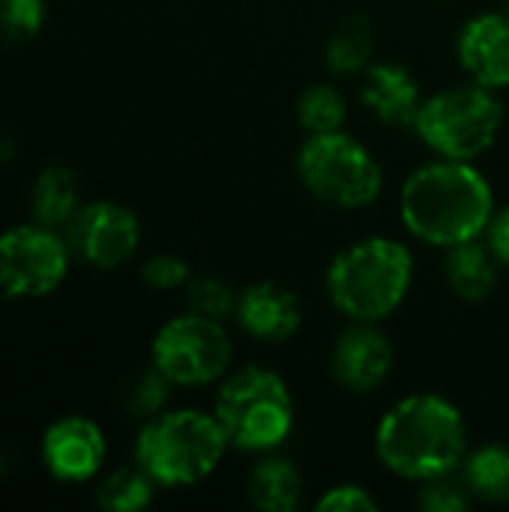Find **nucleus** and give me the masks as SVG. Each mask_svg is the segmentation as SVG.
<instances>
[{
  "label": "nucleus",
  "mask_w": 509,
  "mask_h": 512,
  "mask_svg": "<svg viewBox=\"0 0 509 512\" xmlns=\"http://www.w3.org/2000/svg\"><path fill=\"white\" fill-rule=\"evenodd\" d=\"M399 216L417 240L450 249L486 234L495 192L474 162L441 156L402 183Z\"/></svg>",
  "instance_id": "obj_1"
},
{
  "label": "nucleus",
  "mask_w": 509,
  "mask_h": 512,
  "mask_svg": "<svg viewBox=\"0 0 509 512\" xmlns=\"http://www.w3.org/2000/svg\"><path fill=\"white\" fill-rule=\"evenodd\" d=\"M375 453L396 477L429 483L453 474L468 453L462 411L435 393L399 399L378 423Z\"/></svg>",
  "instance_id": "obj_2"
},
{
  "label": "nucleus",
  "mask_w": 509,
  "mask_h": 512,
  "mask_svg": "<svg viewBox=\"0 0 509 512\" xmlns=\"http://www.w3.org/2000/svg\"><path fill=\"white\" fill-rule=\"evenodd\" d=\"M411 279L414 258L405 243L363 237L330 261L327 294L351 321H381L405 303Z\"/></svg>",
  "instance_id": "obj_3"
},
{
  "label": "nucleus",
  "mask_w": 509,
  "mask_h": 512,
  "mask_svg": "<svg viewBox=\"0 0 509 512\" xmlns=\"http://www.w3.org/2000/svg\"><path fill=\"white\" fill-rule=\"evenodd\" d=\"M228 447L231 444L213 414L192 408L159 411L138 432L135 462L156 480V486L174 489L207 480Z\"/></svg>",
  "instance_id": "obj_4"
},
{
  "label": "nucleus",
  "mask_w": 509,
  "mask_h": 512,
  "mask_svg": "<svg viewBox=\"0 0 509 512\" xmlns=\"http://www.w3.org/2000/svg\"><path fill=\"white\" fill-rule=\"evenodd\" d=\"M213 417L234 450L267 453L291 435L294 402L276 372L246 366L222 381Z\"/></svg>",
  "instance_id": "obj_5"
},
{
  "label": "nucleus",
  "mask_w": 509,
  "mask_h": 512,
  "mask_svg": "<svg viewBox=\"0 0 509 512\" xmlns=\"http://www.w3.org/2000/svg\"><path fill=\"white\" fill-rule=\"evenodd\" d=\"M504 108L495 90L483 84H459L423 99L414 129L444 159L474 162L501 132Z\"/></svg>",
  "instance_id": "obj_6"
},
{
  "label": "nucleus",
  "mask_w": 509,
  "mask_h": 512,
  "mask_svg": "<svg viewBox=\"0 0 509 512\" xmlns=\"http://www.w3.org/2000/svg\"><path fill=\"white\" fill-rule=\"evenodd\" d=\"M300 177L306 189L330 207L363 210L378 201L384 189V171L366 144L339 132L309 135L300 159Z\"/></svg>",
  "instance_id": "obj_7"
},
{
  "label": "nucleus",
  "mask_w": 509,
  "mask_h": 512,
  "mask_svg": "<svg viewBox=\"0 0 509 512\" xmlns=\"http://www.w3.org/2000/svg\"><path fill=\"white\" fill-rule=\"evenodd\" d=\"M150 363L174 387H204L225 378L231 366V339L222 321L186 312L159 327L150 345Z\"/></svg>",
  "instance_id": "obj_8"
},
{
  "label": "nucleus",
  "mask_w": 509,
  "mask_h": 512,
  "mask_svg": "<svg viewBox=\"0 0 509 512\" xmlns=\"http://www.w3.org/2000/svg\"><path fill=\"white\" fill-rule=\"evenodd\" d=\"M69 270V249L54 228L39 222L0 234V294L45 297Z\"/></svg>",
  "instance_id": "obj_9"
},
{
  "label": "nucleus",
  "mask_w": 509,
  "mask_h": 512,
  "mask_svg": "<svg viewBox=\"0 0 509 512\" xmlns=\"http://www.w3.org/2000/svg\"><path fill=\"white\" fill-rule=\"evenodd\" d=\"M138 216L117 201H93L69 222L72 249L93 267H120L138 249Z\"/></svg>",
  "instance_id": "obj_10"
},
{
  "label": "nucleus",
  "mask_w": 509,
  "mask_h": 512,
  "mask_svg": "<svg viewBox=\"0 0 509 512\" xmlns=\"http://www.w3.org/2000/svg\"><path fill=\"white\" fill-rule=\"evenodd\" d=\"M105 435L87 417H63L45 429L42 462L60 483H84L105 465Z\"/></svg>",
  "instance_id": "obj_11"
},
{
  "label": "nucleus",
  "mask_w": 509,
  "mask_h": 512,
  "mask_svg": "<svg viewBox=\"0 0 509 512\" xmlns=\"http://www.w3.org/2000/svg\"><path fill=\"white\" fill-rule=\"evenodd\" d=\"M393 369L390 339L375 327V321H354L333 348V375L351 393L378 390Z\"/></svg>",
  "instance_id": "obj_12"
},
{
  "label": "nucleus",
  "mask_w": 509,
  "mask_h": 512,
  "mask_svg": "<svg viewBox=\"0 0 509 512\" xmlns=\"http://www.w3.org/2000/svg\"><path fill=\"white\" fill-rule=\"evenodd\" d=\"M459 60L474 84L509 87V15H477L459 33Z\"/></svg>",
  "instance_id": "obj_13"
},
{
  "label": "nucleus",
  "mask_w": 509,
  "mask_h": 512,
  "mask_svg": "<svg viewBox=\"0 0 509 512\" xmlns=\"http://www.w3.org/2000/svg\"><path fill=\"white\" fill-rule=\"evenodd\" d=\"M240 327L261 342H285L303 324V303L279 282H255L237 297Z\"/></svg>",
  "instance_id": "obj_14"
},
{
  "label": "nucleus",
  "mask_w": 509,
  "mask_h": 512,
  "mask_svg": "<svg viewBox=\"0 0 509 512\" xmlns=\"http://www.w3.org/2000/svg\"><path fill=\"white\" fill-rule=\"evenodd\" d=\"M363 105L390 126H414L423 105L417 78L399 63H369L360 84Z\"/></svg>",
  "instance_id": "obj_15"
},
{
  "label": "nucleus",
  "mask_w": 509,
  "mask_h": 512,
  "mask_svg": "<svg viewBox=\"0 0 509 512\" xmlns=\"http://www.w3.org/2000/svg\"><path fill=\"white\" fill-rule=\"evenodd\" d=\"M444 273H447V282H450L456 297H462L468 303H483L498 288L501 261L492 252V246L477 237V240L450 246L447 261H444Z\"/></svg>",
  "instance_id": "obj_16"
},
{
  "label": "nucleus",
  "mask_w": 509,
  "mask_h": 512,
  "mask_svg": "<svg viewBox=\"0 0 509 512\" xmlns=\"http://www.w3.org/2000/svg\"><path fill=\"white\" fill-rule=\"evenodd\" d=\"M78 180L69 168L51 165L45 168L30 189V213L33 222L45 228H60L69 225L78 213Z\"/></svg>",
  "instance_id": "obj_17"
},
{
  "label": "nucleus",
  "mask_w": 509,
  "mask_h": 512,
  "mask_svg": "<svg viewBox=\"0 0 509 512\" xmlns=\"http://www.w3.org/2000/svg\"><path fill=\"white\" fill-rule=\"evenodd\" d=\"M249 501L264 512L294 510L303 498V477L288 459H264L249 474Z\"/></svg>",
  "instance_id": "obj_18"
},
{
  "label": "nucleus",
  "mask_w": 509,
  "mask_h": 512,
  "mask_svg": "<svg viewBox=\"0 0 509 512\" xmlns=\"http://www.w3.org/2000/svg\"><path fill=\"white\" fill-rule=\"evenodd\" d=\"M375 54V27L366 15H348L336 24V30L327 39V66L336 75H354L363 72L372 63Z\"/></svg>",
  "instance_id": "obj_19"
},
{
  "label": "nucleus",
  "mask_w": 509,
  "mask_h": 512,
  "mask_svg": "<svg viewBox=\"0 0 509 512\" xmlns=\"http://www.w3.org/2000/svg\"><path fill=\"white\" fill-rule=\"evenodd\" d=\"M465 486L471 495L504 504L509 501V447L504 444H486L465 456Z\"/></svg>",
  "instance_id": "obj_20"
},
{
  "label": "nucleus",
  "mask_w": 509,
  "mask_h": 512,
  "mask_svg": "<svg viewBox=\"0 0 509 512\" xmlns=\"http://www.w3.org/2000/svg\"><path fill=\"white\" fill-rule=\"evenodd\" d=\"M348 105L333 84H309L297 99V120L309 135L339 132L345 126Z\"/></svg>",
  "instance_id": "obj_21"
},
{
  "label": "nucleus",
  "mask_w": 509,
  "mask_h": 512,
  "mask_svg": "<svg viewBox=\"0 0 509 512\" xmlns=\"http://www.w3.org/2000/svg\"><path fill=\"white\" fill-rule=\"evenodd\" d=\"M153 486H156V480L141 465L120 468L102 480L96 501L108 512H138L153 501Z\"/></svg>",
  "instance_id": "obj_22"
},
{
  "label": "nucleus",
  "mask_w": 509,
  "mask_h": 512,
  "mask_svg": "<svg viewBox=\"0 0 509 512\" xmlns=\"http://www.w3.org/2000/svg\"><path fill=\"white\" fill-rule=\"evenodd\" d=\"M171 387H174V384L150 363L144 372H138V375L129 378V387H126V393H123V405H126L132 414L150 420V417H156V414L162 411V405H165Z\"/></svg>",
  "instance_id": "obj_23"
},
{
  "label": "nucleus",
  "mask_w": 509,
  "mask_h": 512,
  "mask_svg": "<svg viewBox=\"0 0 509 512\" xmlns=\"http://www.w3.org/2000/svg\"><path fill=\"white\" fill-rule=\"evenodd\" d=\"M45 24V0H0V36L6 42H27Z\"/></svg>",
  "instance_id": "obj_24"
},
{
  "label": "nucleus",
  "mask_w": 509,
  "mask_h": 512,
  "mask_svg": "<svg viewBox=\"0 0 509 512\" xmlns=\"http://www.w3.org/2000/svg\"><path fill=\"white\" fill-rule=\"evenodd\" d=\"M237 297L225 282L213 279V276H204V279H195L186 291V306L189 312L195 315H204V318H213V321H222L228 318L231 312H237Z\"/></svg>",
  "instance_id": "obj_25"
},
{
  "label": "nucleus",
  "mask_w": 509,
  "mask_h": 512,
  "mask_svg": "<svg viewBox=\"0 0 509 512\" xmlns=\"http://www.w3.org/2000/svg\"><path fill=\"white\" fill-rule=\"evenodd\" d=\"M453 474L447 477H435L429 483H423V492H420V507L426 512H462L468 507V486L465 483H453L450 480Z\"/></svg>",
  "instance_id": "obj_26"
},
{
  "label": "nucleus",
  "mask_w": 509,
  "mask_h": 512,
  "mask_svg": "<svg viewBox=\"0 0 509 512\" xmlns=\"http://www.w3.org/2000/svg\"><path fill=\"white\" fill-rule=\"evenodd\" d=\"M141 279L156 291H174L189 282V264L177 255H153L141 267Z\"/></svg>",
  "instance_id": "obj_27"
},
{
  "label": "nucleus",
  "mask_w": 509,
  "mask_h": 512,
  "mask_svg": "<svg viewBox=\"0 0 509 512\" xmlns=\"http://www.w3.org/2000/svg\"><path fill=\"white\" fill-rule=\"evenodd\" d=\"M315 507L321 512H375L378 510V501L363 486L345 483V486L327 489Z\"/></svg>",
  "instance_id": "obj_28"
},
{
  "label": "nucleus",
  "mask_w": 509,
  "mask_h": 512,
  "mask_svg": "<svg viewBox=\"0 0 509 512\" xmlns=\"http://www.w3.org/2000/svg\"><path fill=\"white\" fill-rule=\"evenodd\" d=\"M483 237L492 246V252L498 255V261L509 267V204L504 210H495V216H492V222H489Z\"/></svg>",
  "instance_id": "obj_29"
},
{
  "label": "nucleus",
  "mask_w": 509,
  "mask_h": 512,
  "mask_svg": "<svg viewBox=\"0 0 509 512\" xmlns=\"http://www.w3.org/2000/svg\"><path fill=\"white\" fill-rule=\"evenodd\" d=\"M6 471H9V453H6V450L0 447V477H3Z\"/></svg>",
  "instance_id": "obj_30"
},
{
  "label": "nucleus",
  "mask_w": 509,
  "mask_h": 512,
  "mask_svg": "<svg viewBox=\"0 0 509 512\" xmlns=\"http://www.w3.org/2000/svg\"><path fill=\"white\" fill-rule=\"evenodd\" d=\"M507 15H509V3H507Z\"/></svg>",
  "instance_id": "obj_31"
}]
</instances>
